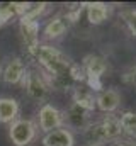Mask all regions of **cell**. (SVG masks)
Listing matches in <instances>:
<instances>
[{"instance_id": "16", "label": "cell", "mask_w": 136, "mask_h": 146, "mask_svg": "<svg viewBox=\"0 0 136 146\" xmlns=\"http://www.w3.org/2000/svg\"><path fill=\"white\" fill-rule=\"evenodd\" d=\"M71 97H73V104L87 109L89 112L95 110V97L92 94L90 88H82V87H75L73 92H71Z\"/></svg>"}, {"instance_id": "8", "label": "cell", "mask_w": 136, "mask_h": 146, "mask_svg": "<svg viewBox=\"0 0 136 146\" xmlns=\"http://www.w3.org/2000/svg\"><path fill=\"white\" fill-rule=\"evenodd\" d=\"M19 31L27 51L33 54L39 46V22L37 21H19Z\"/></svg>"}, {"instance_id": "5", "label": "cell", "mask_w": 136, "mask_h": 146, "mask_svg": "<svg viewBox=\"0 0 136 146\" xmlns=\"http://www.w3.org/2000/svg\"><path fill=\"white\" fill-rule=\"evenodd\" d=\"M83 75H85V80L89 83V88L90 90H101L102 88V75L107 70V63L105 60L99 56V54H89L85 56L83 60Z\"/></svg>"}, {"instance_id": "4", "label": "cell", "mask_w": 136, "mask_h": 146, "mask_svg": "<svg viewBox=\"0 0 136 146\" xmlns=\"http://www.w3.org/2000/svg\"><path fill=\"white\" fill-rule=\"evenodd\" d=\"M22 85L26 88V94L37 102H43L48 99L51 88L46 82V78L43 76L41 72H36V70H26V75L22 78Z\"/></svg>"}, {"instance_id": "10", "label": "cell", "mask_w": 136, "mask_h": 146, "mask_svg": "<svg viewBox=\"0 0 136 146\" xmlns=\"http://www.w3.org/2000/svg\"><path fill=\"white\" fill-rule=\"evenodd\" d=\"M63 115H65V124H68L73 129H85L90 124L89 122L90 112L83 107H80V106H77V104H73V102Z\"/></svg>"}, {"instance_id": "2", "label": "cell", "mask_w": 136, "mask_h": 146, "mask_svg": "<svg viewBox=\"0 0 136 146\" xmlns=\"http://www.w3.org/2000/svg\"><path fill=\"white\" fill-rule=\"evenodd\" d=\"M123 129L119 124V119L114 115H105L99 122H90L83 129V139L89 143V146H102L105 141L116 139L121 136Z\"/></svg>"}, {"instance_id": "9", "label": "cell", "mask_w": 136, "mask_h": 146, "mask_svg": "<svg viewBox=\"0 0 136 146\" xmlns=\"http://www.w3.org/2000/svg\"><path fill=\"white\" fill-rule=\"evenodd\" d=\"M26 65L21 58H12L7 61V65L2 68V80L5 83H10V85H15V83H22V78L26 75Z\"/></svg>"}, {"instance_id": "17", "label": "cell", "mask_w": 136, "mask_h": 146, "mask_svg": "<svg viewBox=\"0 0 136 146\" xmlns=\"http://www.w3.org/2000/svg\"><path fill=\"white\" fill-rule=\"evenodd\" d=\"M48 9V3L41 2V3H29L27 2V7L24 10V14L19 17V21H37L39 22V17L44 14V10Z\"/></svg>"}, {"instance_id": "14", "label": "cell", "mask_w": 136, "mask_h": 146, "mask_svg": "<svg viewBox=\"0 0 136 146\" xmlns=\"http://www.w3.org/2000/svg\"><path fill=\"white\" fill-rule=\"evenodd\" d=\"M85 7H87V19L92 26H101L102 22H105L109 19L111 7L107 3L90 2V3H85Z\"/></svg>"}, {"instance_id": "12", "label": "cell", "mask_w": 136, "mask_h": 146, "mask_svg": "<svg viewBox=\"0 0 136 146\" xmlns=\"http://www.w3.org/2000/svg\"><path fill=\"white\" fill-rule=\"evenodd\" d=\"M26 7L27 2H0V27L9 24L15 17H21Z\"/></svg>"}, {"instance_id": "20", "label": "cell", "mask_w": 136, "mask_h": 146, "mask_svg": "<svg viewBox=\"0 0 136 146\" xmlns=\"http://www.w3.org/2000/svg\"><path fill=\"white\" fill-rule=\"evenodd\" d=\"M124 78H126V82L129 83V85H135L136 87V66H133L129 72L124 75Z\"/></svg>"}, {"instance_id": "11", "label": "cell", "mask_w": 136, "mask_h": 146, "mask_svg": "<svg viewBox=\"0 0 136 146\" xmlns=\"http://www.w3.org/2000/svg\"><path fill=\"white\" fill-rule=\"evenodd\" d=\"M43 146H75V136L68 127H60L44 134Z\"/></svg>"}, {"instance_id": "3", "label": "cell", "mask_w": 136, "mask_h": 146, "mask_svg": "<svg viewBox=\"0 0 136 146\" xmlns=\"http://www.w3.org/2000/svg\"><path fill=\"white\" fill-rule=\"evenodd\" d=\"M37 127L31 119H15L9 126V138L14 146H29L36 139Z\"/></svg>"}, {"instance_id": "15", "label": "cell", "mask_w": 136, "mask_h": 146, "mask_svg": "<svg viewBox=\"0 0 136 146\" xmlns=\"http://www.w3.org/2000/svg\"><path fill=\"white\" fill-rule=\"evenodd\" d=\"M67 29H68L67 17L58 15V17H53V19L44 26L43 34H44V37H46L48 41H55V39H60V37L63 36V34L67 33Z\"/></svg>"}, {"instance_id": "19", "label": "cell", "mask_w": 136, "mask_h": 146, "mask_svg": "<svg viewBox=\"0 0 136 146\" xmlns=\"http://www.w3.org/2000/svg\"><path fill=\"white\" fill-rule=\"evenodd\" d=\"M124 21H126L131 34L136 37V9H131V10H126L124 12Z\"/></svg>"}, {"instance_id": "7", "label": "cell", "mask_w": 136, "mask_h": 146, "mask_svg": "<svg viewBox=\"0 0 136 146\" xmlns=\"http://www.w3.org/2000/svg\"><path fill=\"white\" fill-rule=\"evenodd\" d=\"M121 94L114 88H105L101 90L99 95L95 97V109H99L104 114H114L121 106Z\"/></svg>"}, {"instance_id": "6", "label": "cell", "mask_w": 136, "mask_h": 146, "mask_svg": "<svg viewBox=\"0 0 136 146\" xmlns=\"http://www.w3.org/2000/svg\"><path fill=\"white\" fill-rule=\"evenodd\" d=\"M37 122H39V129L46 134L49 131L65 127V115L58 107L51 104H43L37 112Z\"/></svg>"}, {"instance_id": "13", "label": "cell", "mask_w": 136, "mask_h": 146, "mask_svg": "<svg viewBox=\"0 0 136 146\" xmlns=\"http://www.w3.org/2000/svg\"><path fill=\"white\" fill-rule=\"evenodd\" d=\"M21 106L12 97H0V122L2 124H12L15 119H19Z\"/></svg>"}, {"instance_id": "1", "label": "cell", "mask_w": 136, "mask_h": 146, "mask_svg": "<svg viewBox=\"0 0 136 146\" xmlns=\"http://www.w3.org/2000/svg\"><path fill=\"white\" fill-rule=\"evenodd\" d=\"M33 56L44 68V75H61V73H68L73 68L70 58L49 44H39L37 49L33 53Z\"/></svg>"}, {"instance_id": "22", "label": "cell", "mask_w": 136, "mask_h": 146, "mask_svg": "<svg viewBox=\"0 0 136 146\" xmlns=\"http://www.w3.org/2000/svg\"><path fill=\"white\" fill-rule=\"evenodd\" d=\"M2 68H3V63H2V58H0V73H2Z\"/></svg>"}, {"instance_id": "21", "label": "cell", "mask_w": 136, "mask_h": 146, "mask_svg": "<svg viewBox=\"0 0 136 146\" xmlns=\"http://www.w3.org/2000/svg\"><path fill=\"white\" fill-rule=\"evenodd\" d=\"M114 146H131V145H128V143H117V145H114Z\"/></svg>"}, {"instance_id": "18", "label": "cell", "mask_w": 136, "mask_h": 146, "mask_svg": "<svg viewBox=\"0 0 136 146\" xmlns=\"http://www.w3.org/2000/svg\"><path fill=\"white\" fill-rule=\"evenodd\" d=\"M119 124H121V129L124 134L136 139V112H131V110L124 112L119 117Z\"/></svg>"}]
</instances>
